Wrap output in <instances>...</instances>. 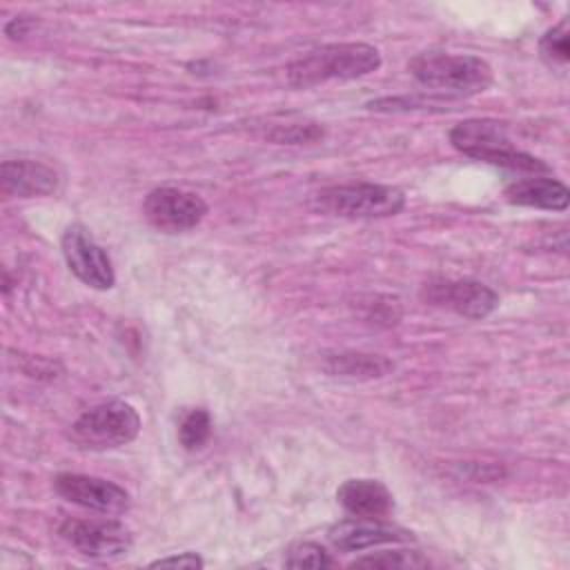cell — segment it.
I'll list each match as a JSON object with an SVG mask.
<instances>
[{
  "label": "cell",
  "mask_w": 570,
  "mask_h": 570,
  "mask_svg": "<svg viewBox=\"0 0 570 570\" xmlns=\"http://www.w3.org/2000/svg\"><path fill=\"white\" fill-rule=\"evenodd\" d=\"M381 67V53L367 42H334L305 51L287 65V82L307 89L327 80H352Z\"/></svg>",
  "instance_id": "obj_1"
},
{
  "label": "cell",
  "mask_w": 570,
  "mask_h": 570,
  "mask_svg": "<svg viewBox=\"0 0 570 570\" xmlns=\"http://www.w3.org/2000/svg\"><path fill=\"white\" fill-rule=\"evenodd\" d=\"M407 71L419 85L448 98L476 96L494 82L492 67L472 53L421 51L407 62Z\"/></svg>",
  "instance_id": "obj_2"
},
{
  "label": "cell",
  "mask_w": 570,
  "mask_h": 570,
  "mask_svg": "<svg viewBox=\"0 0 570 570\" xmlns=\"http://www.w3.org/2000/svg\"><path fill=\"white\" fill-rule=\"evenodd\" d=\"M450 142L463 156L512 171H548V165L514 147L505 127L488 118H468L450 129Z\"/></svg>",
  "instance_id": "obj_3"
},
{
  "label": "cell",
  "mask_w": 570,
  "mask_h": 570,
  "mask_svg": "<svg viewBox=\"0 0 570 570\" xmlns=\"http://www.w3.org/2000/svg\"><path fill=\"white\" fill-rule=\"evenodd\" d=\"M316 209L343 218L396 216L405 207V194L392 185L352 183L332 185L314 196Z\"/></svg>",
  "instance_id": "obj_4"
},
{
  "label": "cell",
  "mask_w": 570,
  "mask_h": 570,
  "mask_svg": "<svg viewBox=\"0 0 570 570\" xmlns=\"http://www.w3.org/2000/svg\"><path fill=\"white\" fill-rule=\"evenodd\" d=\"M140 432V416L127 401L114 399L82 412L71 425V439L87 450H109L131 443Z\"/></svg>",
  "instance_id": "obj_5"
},
{
  "label": "cell",
  "mask_w": 570,
  "mask_h": 570,
  "mask_svg": "<svg viewBox=\"0 0 570 570\" xmlns=\"http://www.w3.org/2000/svg\"><path fill=\"white\" fill-rule=\"evenodd\" d=\"M60 537L89 559H116L131 548V532L114 519H65Z\"/></svg>",
  "instance_id": "obj_6"
},
{
  "label": "cell",
  "mask_w": 570,
  "mask_h": 570,
  "mask_svg": "<svg viewBox=\"0 0 570 570\" xmlns=\"http://www.w3.org/2000/svg\"><path fill=\"white\" fill-rule=\"evenodd\" d=\"M147 220L167 234H180L194 229L207 214V203L194 194L178 187H156L145 198Z\"/></svg>",
  "instance_id": "obj_7"
},
{
  "label": "cell",
  "mask_w": 570,
  "mask_h": 570,
  "mask_svg": "<svg viewBox=\"0 0 570 570\" xmlns=\"http://www.w3.org/2000/svg\"><path fill=\"white\" fill-rule=\"evenodd\" d=\"M67 267L85 285L94 289H109L116 283L111 258L107 252L87 234L82 225H69L60 240Z\"/></svg>",
  "instance_id": "obj_8"
},
{
  "label": "cell",
  "mask_w": 570,
  "mask_h": 570,
  "mask_svg": "<svg viewBox=\"0 0 570 570\" xmlns=\"http://www.w3.org/2000/svg\"><path fill=\"white\" fill-rule=\"evenodd\" d=\"M421 296L432 303L456 312L459 316L479 321L490 316L499 305V294L481 281L461 278V281H430L423 285Z\"/></svg>",
  "instance_id": "obj_9"
},
{
  "label": "cell",
  "mask_w": 570,
  "mask_h": 570,
  "mask_svg": "<svg viewBox=\"0 0 570 570\" xmlns=\"http://www.w3.org/2000/svg\"><path fill=\"white\" fill-rule=\"evenodd\" d=\"M53 488L62 499L98 514H122L131 505L129 492L125 488L91 474L62 472L53 479Z\"/></svg>",
  "instance_id": "obj_10"
},
{
  "label": "cell",
  "mask_w": 570,
  "mask_h": 570,
  "mask_svg": "<svg viewBox=\"0 0 570 570\" xmlns=\"http://www.w3.org/2000/svg\"><path fill=\"white\" fill-rule=\"evenodd\" d=\"M327 539L336 550L354 552V550H365V548L381 546V543L412 541V532L396 528L392 523H385L383 519L352 517V519L334 523L327 530Z\"/></svg>",
  "instance_id": "obj_11"
},
{
  "label": "cell",
  "mask_w": 570,
  "mask_h": 570,
  "mask_svg": "<svg viewBox=\"0 0 570 570\" xmlns=\"http://www.w3.org/2000/svg\"><path fill=\"white\" fill-rule=\"evenodd\" d=\"M0 183L7 196L36 198L56 191L58 171L45 163L29 158L4 160L0 167Z\"/></svg>",
  "instance_id": "obj_12"
},
{
  "label": "cell",
  "mask_w": 570,
  "mask_h": 570,
  "mask_svg": "<svg viewBox=\"0 0 570 570\" xmlns=\"http://www.w3.org/2000/svg\"><path fill=\"white\" fill-rule=\"evenodd\" d=\"M336 501L352 517L385 519L394 510L392 492L376 479H347L336 490Z\"/></svg>",
  "instance_id": "obj_13"
},
{
  "label": "cell",
  "mask_w": 570,
  "mask_h": 570,
  "mask_svg": "<svg viewBox=\"0 0 570 570\" xmlns=\"http://www.w3.org/2000/svg\"><path fill=\"white\" fill-rule=\"evenodd\" d=\"M505 200L521 207L563 212L570 203L568 187L557 178H521L505 187Z\"/></svg>",
  "instance_id": "obj_14"
},
{
  "label": "cell",
  "mask_w": 570,
  "mask_h": 570,
  "mask_svg": "<svg viewBox=\"0 0 570 570\" xmlns=\"http://www.w3.org/2000/svg\"><path fill=\"white\" fill-rule=\"evenodd\" d=\"M323 370L343 379H379L394 370V363L381 354L332 352L323 354Z\"/></svg>",
  "instance_id": "obj_15"
},
{
  "label": "cell",
  "mask_w": 570,
  "mask_h": 570,
  "mask_svg": "<svg viewBox=\"0 0 570 570\" xmlns=\"http://www.w3.org/2000/svg\"><path fill=\"white\" fill-rule=\"evenodd\" d=\"M212 434V419L209 412L203 407L187 410L178 423V439L185 450H198L207 443Z\"/></svg>",
  "instance_id": "obj_16"
},
{
  "label": "cell",
  "mask_w": 570,
  "mask_h": 570,
  "mask_svg": "<svg viewBox=\"0 0 570 570\" xmlns=\"http://www.w3.org/2000/svg\"><path fill=\"white\" fill-rule=\"evenodd\" d=\"M428 559H423L414 550H394V552H376L361 557L352 563V568H385V570H410V568H428Z\"/></svg>",
  "instance_id": "obj_17"
},
{
  "label": "cell",
  "mask_w": 570,
  "mask_h": 570,
  "mask_svg": "<svg viewBox=\"0 0 570 570\" xmlns=\"http://www.w3.org/2000/svg\"><path fill=\"white\" fill-rule=\"evenodd\" d=\"M539 53L550 67H566L570 60L568 47V20L550 27L539 40Z\"/></svg>",
  "instance_id": "obj_18"
},
{
  "label": "cell",
  "mask_w": 570,
  "mask_h": 570,
  "mask_svg": "<svg viewBox=\"0 0 570 570\" xmlns=\"http://www.w3.org/2000/svg\"><path fill=\"white\" fill-rule=\"evenodd\" d=\"M265 138H269L278 145H303V142L321 140L323 138V127L318 122H312V120L272 125V129L265 131Z\"/></svg>",
  "instance_id": "obj_19"
},
{
  "label": "cell",
  "mask_w": 570,
  "mask_h": 570,
  "mask_svg": "<svg viewBox=\"0 0 570 570\" xmlns=\"http://www.w3.org/2000/svg\"><path fill=\"white\" fill-rule=\"evenodd\" d=\"M285 566L289 568H334L336 561L330 557V552L312 541H298L287 550Z\"/></svg>",
  "instance_id": "obj_20"
},
{
  "label": "cell",
  "mask_w": 570,
  "mask_h": 570,
  "mask_svg": "<svg viewBox=\"0 0 570 570\" xmlns=\"http://www.w3.org/2000/svg\"><path fill=\"white\" fill-rule=\"evenodd\" d=\"M203 568V559L196 554V552H180V554H171V557H163V559H156L149 563V568Z\"/></svg>",
  "instance_id": "obj_21"
}]
</instances>
